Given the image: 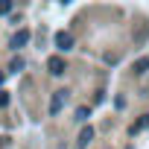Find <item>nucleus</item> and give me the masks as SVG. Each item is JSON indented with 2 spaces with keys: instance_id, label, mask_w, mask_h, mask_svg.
I'll return each instance as SVG.
<instances>
[{
  "instance_id": "1",
  "label": "nucleus",
  "mask_w": 149,
  "mask_h": 149,
  "mask_svg": "<svg viewBox=\"0 0 149 149\" xmlns=\"http://www.w3.org/2000/svg\"><path fill=\"white\" fill-rule=\"evenodd\" d=\"M64 102H67V91H56L53 100H50V114H58L64 108Z\"/></svg>"
},
{
  "instance_id": "2",
  "label": "nucleus",
  "mask_w": 149,
  "mask_h": 149,
  "mask_svg": "<svg viewBox=\"0 0 149 149\" xmlns=\"http://www.w3.org/2000/svg\"><path fill=\"white\" fill-rule=\"evenodd\" d=\"M26 44H29V29H21V32L12 35V44H9V47H12V50H21V47H26Z\"/></svg>"
},
{
  "instance_id": "3",
  "label": "nucleus",
  "mask_w": 149,
  "mask_h": 149,
  "mask_svg": "<svg viewBox=\"0 0 149 149\" xmlns=\"http://www.w3.org/2000/svg\"><path fill=\"white\" fill-rule=\"evenodd\" d=\"M47 70L53 73V76H61V73H64V58H61V56H53V58L47 61Z\"/></svg>"
},
{
  "instance_id": "4",
  "label": "nucleus",
  "mask_w": 149,
  "mask_h": 149,
  "mask_svg": "<svg viewBox=\"0 0 149 149\" xmlns=\"http://www.w3.org/2000/svg\"><path fill=\"white\" fill-rule=\"evenodd\" d=\"M56 47L64 53V50H70L73 47V35L70 32H56Z\"/></svg>"
},
{
  "instance_id": "5",
  "label": "nucleus",
  "mask_w": 149,
  "mask_h": 149,
  "mask_svg": "<svg viewBox=\"0 0 149 149\" xmlns=\"http://www.w3.org/2000/svg\"><path fill=\"white\" fill-rule=\"evenodd\" d=\"M91 137H94V129L88 126V129H82V134H79V146H88L91 143Z\"/></svg>"
},
{
  "instance_id": "6",
  "label": "nucleus",
  "mask_w": 149,
  "mask_h": 149,
  "mask_svg": "<svg viewBox=\"0 0 149 149\" xmlns=\"http://www.w3.org/2000/svg\"><path fill=\"white\" fill-rule=\"evenodd\" d=\"M12 12V0H0V15H9Z\"/></svg>"
},
{
  "instance_id": "7",
  "label": "nucleus",
  "mask_w": 149,
  "mask_h": 149,
  "mask_svg": "<svg viewBox=\"0 0 149 149\" xmlns=\"http://www.w3.org/2000/svg\"><path fill=\"white\" fill-rule=\"evenodd\" d=\"M9 70H12V73H18V70H24V58H15V61L9 64Z\"/></svg>"
},
{
  "instance_id": "8",
  "label": "nucleus",
  "mask_w": 149,
  "mask_h": 149,
  "mask_svg": "<svg viewBox=\"0 0 149 149\" xmlns=\"http://www.w3.org/2000/svg\"><path fill=\"white\" fill-rule=\"evenodd\" d=\"M88 117H91V111H88L85 105H82V108H76V120H88Z\"/></svg>"
},
{
  "instance_id": "9",
  "label": "nucleus",
  "mask_w": 149,
  "mask_h": 149,
  "mask_svg": "<svg viewBox=\"0 0 149 149\" xmlns=\"http://www.w3.org/2000/svg\"><path fill=\"white\" fill-rule=\"evenodd\" d=\"M143 70H149V58H140L137 61V73H143Z\"/></svg>"
},
{
  "instance_id": "10",
  "label": "nucleus",
  "mask_w": 149,
  "mask_h": 149,
  "mask_svg": "<svg viewBox=\"0 0 149 149\" xmlns=\"http://www.w3.org/2000/svg\"><path fill=\"white\" fill-rule=\"evenodd\" d=\"M0 105H9V94L6 91H0Z\"/></svg>"
},
{
  "instance_id": "11",
  "label": "nucleus",
  "mask_w": 149,
  "mask_h": 149,
  "mask_svg": "<svg viewBox=\"0 0 149 149\" xmlns=\"http://www.w3.org/2000/svg\"><path fill=\"white\" fill-rule=\"evenodd\" d=\"M0 82H3V73H0Z\"/></svg>"
}]
</instances>
